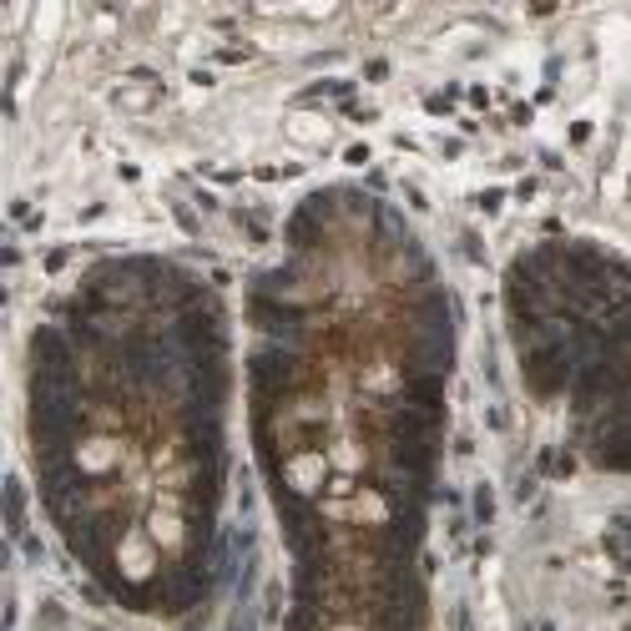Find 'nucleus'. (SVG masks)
Segmentation results:
<instances>
[{"label": "nucleus", "instance_id": "6", "mask_svg": "<svg viewBox=\"0 0 631 631\" xmlns=\"http://www.w3.org/2000/svg\"><path fill=\"white\" fill-rule=\"evenodd\" d=\"M338 631H359V627H338Z\"/></svg>", "mask_w": 631, "mask_h": 631}, {"label": "nucleus", "instance_id": "4", "mask_svg": "<svg viewBox=\"0 0 631 631\" xmlns=\"http://www.w3.org/2000/svg\"><path fill=\"white\" fill-rule=\"evenodd\" d=\"M288 127H294V137H304V142H324L328 137V121H318V117H294Z\"/></svg>", "mask_w": 631, "mask_h": 631}, {"label": "nucleus", "instance_id": "5", "mask_svg": "<svg viewBox=\"0 0 631 631\" xmlns=\"http://www.w3.org/2000/svg\"><path fill=\"white\" fill-rule=\"evenodd\" d=\"M177 531H183V525H177L167 511H157V515H152V541H177Z\"/></svg>", "mask_w": 631, "mask_h": 631}, {"label": "nucleus", "instance_id": "1", "mask_svg": "<svg viewBox=\"0 0 631 631\" xmlns=\"http://www.w3.org/2000/svg\"><path fill=\"white\" fill-rule=\"evenodd\" d=\"M117 460H121V445L117 440H107V435H91V440H81L77 445V465L87 470V475H107Z\"/></svg>", "mask_w": 631, "mask_h": 631}, {"label": "nucleus", "instance_id": "2", "mask_svg": "<svg viewBox=\"0 0 631 631\" xmlns=\"http://www.w3.org/2000/svg\"><path fill=\"white\" fill-rule=\"evenodd\" d=\"M117 555H121V571H127L131 581H147V576H152V566H157V551H152L147 535H127Z\"/></svg>", "mask_w": 631, "mask_h": 631}, {"label": "nucleus", "instance_id": "3", "mask_svg": "<svg viewBox=\"0 0 631 631\" xmlns=\"http://www.w3.org/2000/svg\"><path fill=\"white\" fill-rule=\"evenodd\" d=\"M324 455H298L288 460V485L294 490H318V480H324Z\"/></svg>", "mask_w": 631, "mask_h": 631}]
</instances>
